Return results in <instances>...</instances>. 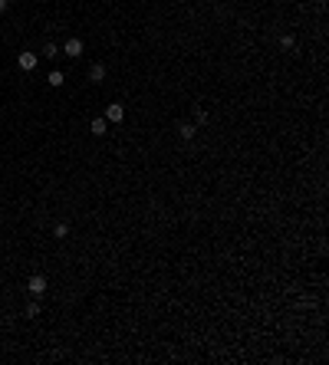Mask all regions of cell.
Returning <instances> with one entry per match:
<instances>
[{"instance_id":"30bf717a","label":"cell","mask_w":329,"mask_h":365,"mask_svg":"<svg viewBox=\"0 0 329 365\" xmlns=\"http://www.w3.org/2000/svg\"><path fill=\"white\" fill-rule=\"evenodd\" d=\"M43 56H46V59H56V56H59V46H56V43H46V46H43Z\"/></svg>"},{"instance_id":"9c48e42d","label":"cell","mask_w":329,"mask_h":365,"mask_svg":"<svg viewBox=\"0 0 329 365\" xmlns=\"http://www.w3.org/2000/svg\"><path fill=\"white\" fill-rule=\"evenodd\" d=\"M23 316H27V319H37V316H40V299H33V303H27V310H23Z\"/></svg>"},{"instance_id":"8992f818","label":"cell","mask_w":329,"mask_h":365,"mask_svg":"<svg viewBox=\"0 0 329 365\" xmlns=\"http://www.w3.org/2000/svg\"><path fill=\"white\" fill-rule=\"evenodd\" d=\"M89 128H92V135H106V132H109V122H106V115H96V119L89 122Z\"/></svg>"},{"instance_id":"5b68a950","label":"cell","mask_w":329,"mask_h":365,"mask_svg":"<svg viewBox=\"0 0 329 365\" xmlns=\"http://www.w3.org/2000/svg\"><path fill=\"white\" fill-rule=\"evenodd\" d=\"M125 119V109L119 106V102H112L109 109H106V122H122Z\"/></svg>"},{"instance_id":"ba28073f","label":"cell","mask_w":329,"mask_h":365,"mask_svg":"<svg viewBox=\"0 0 329 365\" xmlns=\"http://www.w3.org/2000/svg\"><path fill=\"white\" fill-rule=\"evenodd\" d=\"M46 82H50V86H53V89H59V86H63V82H66V76H63V73H59V69H53V73H50V76H46Z\"/></svg>"},{"instance_id":"6da1fadb","label":"cell","mask_w":329,"mask_h":365,"mask_svg":"<svg viewBox=\"0 0 329 365\" xmlns=\"http://www.w3.org/2000/svg\"><path fill=\"white\" fill-rule=\"evenodd\" d=\"M27 293L33 299H40L43 293H46V276H43V273H37V276H30L27 280Z\"/></svg>"},{"instance_id":"7c38bea8","label":"cell","mask_w":329,"mask_h":365,"mask_svg":"<svg viewBox=\"0 0 329 365\" xmlns=\"http://www.w3.org/2000/svg\"><path fill=\"white\" fill-rule=\"evenodd\" d=\"M207 122V112L204 109H194V125H204Z\"/></svg>"},{"instance_id":"7a4b0ae2","label":"cell","mask_w":329,"mask_h":365,"mask_svg":"<svg viewBox=\"0 0 329 365\" xmlns=\"http://www.w3.org/2000/svg\"><path fill=\"white\" fill-rule=\"evenodd\" d=\"M82 50H86V46H82V40H79V36H69V40H66V46H63V53H66V56H73V59H76V56H82Z\"/></svg>"},{"instance_id":"5bb4252c","label":"cell","mask_w":329,"mask_h":365,"mask_svg":"<svg viewBox=\"0 0 329 365\" xmlns=\"http://www.w3.org/2000/svg\"><path fill=\"white\" fill-rule=\"evenodd\" d=\"M7 7H10V0H0V14H7Z\"/></svg>"},{"instance_id":"4fadbf2b","label":"cell","mask_w":329,"mask_h":365,"mask_svg":"<svg viewBox=\"0 0 329 365\" xmlns=\"http://www.w3.org/2000/svg\"><path fill=\"white\" fill-rule=\"evenodd\" d=\"M69 234V224H56L53 227V237H66Z\"/></svg>"},{"instance_id":"3957f363","label":"cell","mask_w":329,"mask_h":365,"mask_svg":"<svg viewBox=\"0 0 329 365\" xmlns=\"http://www.w3.org/2000/svg\"><path fill=\"white\" fill-rule=\"evenodd\" d=\"M17 63H20V69H23V73H33V69H37V63H40V56H37V53H20V59H17Z\"/></svg>"},{"instance_id":"277c9868","label":"cell","mask_w":329,"mask_h":365,"mask_svg":"<svg viewBox=\"0 0 329 365\" xmlns=\"http://www.w3.org/2000/svg\"><path fill=\"white\" fill-rule=\"evenodd\" d=\"M178 135H181V142H191V138L198 135V125H194V122H181V125H178Z\"/></svg>"},{"instance_id":"52a82bcc","label":"cell","mask_w":329,"mask_h":365,"mask_svg":"<svg viewBox=\"0 0 329 365\" xmlns=\"http://www.w3.org/2000/svg\"><path fill=\"white\" fill-rule=\"evenodd\" d=\"M102 79H106V66H102V63H96V66H89V82H92V86H99Z\"/></svg>"},{"instance_id":"8fae6325","label":"cell","mask_w":329,"mask_h":365,"mask_svg":"<svg viewBox=\"0 0 329 365\" xmlns=\"http://www.w3.org/2000/svg\"><path fill=\"white\" fill-rule=\"evenodd\" d=\"M280 46H283V50H293V46H296V40H293L290 33H283V36H280Z\"/></svg>"}]
</instances>
